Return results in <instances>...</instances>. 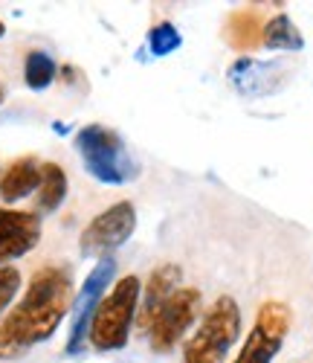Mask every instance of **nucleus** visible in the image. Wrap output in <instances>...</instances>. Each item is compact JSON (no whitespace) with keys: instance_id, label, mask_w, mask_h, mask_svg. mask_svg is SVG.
Listing matches in <instances>:
<instances>
[{"instance_id":"f257e3e1","label":"nucleus","mask_w":313,"mask_h":363,"mask_svg":"<svg viewBox=\"0 0 313 363\" xmlns=\"http://www.w3.org/2000/svg\"><path fill=\"white\" fill-rule=\"evenodd\" d=\"M73 308V279L67 267L35 270L18 306L0 320V360H15L26 349L50 340Z\"/></svg>"},{"instance_id":"f03ea898","label":"nucleus","mask_w":313,"mask_h":363,"mask_svg":"<svg viewBox=\"0 0 313 363\" xmlns=\"http://www.w3.org/2000/svg\"><path fill=\"white\" fill-rule=\"evenodd\" d=\"M140 294H142V282L131 274V277L116 279L110 285V291L102 296L99 308L93 311L90 331H87V343L99 354L119 352L128 346L131 328L137 325Z\"/></svg>"},{"instance_id":"7ed1b4c3","label":"nucleus","mask_w":313,"mask_h":363,"mask_svg":"<svg viewBox=\"0 0 313 363\" xmlns=\"http://www.w3.org/2000/svg\"><path fill=\"white\" fill-rule=\"evenodd\" d=\"M241 337V308L224 294L206 308L195 335L183 343V363H224Z\"/></svg>"},{"instance_id":"20e7f679","label":"nucleus","mask_w":313,"mask_h":363,"mask_svg":"<svg viewBox=\"0 0 313 363\" xmlns=\"http://www.w3.org/2000/svg\"><path fill=\"white\" fill-rule=\"evenodd\" d=\"M76 148H79V157H81L87 174L96 177L99 184L122 186V184H131L140 174L137 160L131 157V151L125 148L122 137L113 128H105L96 123L84 125L76 134Z\"/></svg>"},{"instance_id":"39448f33","label":"nucleus","mask_w":313,"mask_h":363,"mask_svg":"<svg viewBox=\"0 0 313 363\" xmlns=\"http://www.w3.org/2000/svg\"><path fill=\"white\" fill-rule=\"evenodd\" d=\"M293 325V314L285 302L267 299L256 314V323L241 346V352L229 363H273L288 340V331Z\"/></svg>"},{"instance_id":"423d86ee","label":"nucleus","mask_w":313,"mask_h":363,"mask_svg":"<svg viewBox=\"0 0 313 363\" xmlns=\"http://www.w3.org/2000/svg\"><path fill=\"white\" fill-rule=\"evenodd\" d=\"M203 306V296L198 288L192 285H183L177 288L166 306L160 308V314L154 317L151 328H148V343L156 354H171L177 349V343L186 337V331L192 328V323L198 320Z\"/></svg>"},{"instance_id":"0eeeda50","label":"nucleus","mask_w":313,"mask_h":363,"mask_svg":"<svg viewBox=\"0 0 313 363\" xmlns=\"http://www.w3.org/2000/svg\"><path fill=\"white\" fill-rule=\"evenodd\" d=\"M137 230V209L131 201H116L113 206H108L105 213H99L93 218L84 233H81V256H96V259H105L110 256L116 247H122Z\"/></svg>"},{"instance_id":"6e6552de","label":"nucleus","mask_w":313,"mask_h":363,"mask_svg":"<svg viewBox=\"0 0 313 363\" xmlns=\"http://www.w3.org/2000/svg\"><path fill=\"white\" fill-rule=\"evenodd\" d=\"M113 274H116V262L110 256L99 259L96 267L87 274L79 296L73 299V325H70V337H67V354H81V349L87 343L93 311L99 308L102 296L108 294V285L113 282Z\"/></svg>"},{"instance_id":"1a4fd4ad","label":"nucleus","mask_w":313,"mask_h":363,"mask_svg":"<svg viewBox=\"0 0 313 363\" xmlns=\"http://www.w3.org/2000/svg\"><path fill=\"white\" fill-rule=\"evenodd\" d=\"M41 241V216L23 209H0V267L35 250Z\"/></svg>"},{"instance_id":"9d476101","label":"nucleus","mask_w":313,"mask_h":363,"mask_svg":"<svg viewBox=\"0 0 313 363\" xmlns=\"http://www.w3.org/2000/svg\"><path fill=\"white\" fill-rule=\"evenodd\" d=\"M180 279H183V270L174 262H166L151 270L148 285L140 294V308H137V328L142 335H148V328H151L154 317L160 314V308L166 306V299L180 288Z\"/></svg>"},{"instance_id":"9b49d317","label":"nucleus","mask_w":313,"mask_h":363,"mask_svg":"<svg viewBox=\"0 0 313 363\" xmlns=\"http://www.w3.org/2000/svg\"><path fill=\"white\" fill-rule=\"evenodd\" d=\"M41 184V163L35 157H18L0 177V198L6 203L23 201L33 192H38Z\"/></svg>"},{"instance_id":"f8f14e48","label":"nucleus","mask_w":313,"mask_h":363,"mask_svg":"<svg viewBox=\"0 0 313 363\" xmlns=\"http://www.w3.org/2000/svg\"><path fill=\"white\" fill-rule=\"evenodd\" d=\"M261 35H264V21H261L258 9H238L229 15L227 41L238 52H253L261 44Z\"/></svg>"},{"instance_id":"ddd939ff","label":"nucleus","mask_w":313,"mask_h":363,"mask_svg":"<svg viewBox=\"0 0 313 363\" xmlns=\"http://www.w3.org/2000/svg\"><path fill=\"white\" fill-rule=\"evenodd\" d=\"M67 172L58 163H41V184L35 192V203L41 213H55L67 198Z\"/></svg>"},{"instance_id":"4468645a","label":"nucleus","mask_w":313,"mask_h":363,"mask_svg":"<svg viewBox=\"0 0 313 363\" xmlns=\"http://www.w3.org/2000/svg\"><path fill=\"white\" fill-rule=\"evenodd\" d=\"M261 44L267 50H285V52H296L305 47V38L299 35L296 23L288 18V15H275L264 23V35H261Z\"/></svg>"},{"instance_id":"2eb2a0df","label":"nucleus","mask_w":313,"mask_h":363,"mask_svg":"<svg viewBox=\"0 0 313 363\" xmlns=\"http://www.w3.org/2000/svg\"><path fill=\"white\" fill-rule=\"evenodd\" d=\"M58 76V65L55 58L44 50H33L26 52V62H23V82L29 90H47Z\"/></svg>"},{"instance_id":"dca6fc26","label":"nucleus","mask_w":313,"mask_h":363,"mask_svg":"<svg viewBox=\"0 0 313 363\" xmlns=\"http://www.w3.org/2000/svg\"><path fill=\"white\" fill-rule=\"evenodd\" d=\"M180 33L177 29L166 21V23H156L151 33H148V47H151V52L154 55H169V52H174L177 47H180Z\"/></svg>"},{"instance_id":"f3484780","label":"nucleus","mask_w":313,"mask_h":363,"mask_svg":"<svg viewBox=\"0 0 313 363\" xmlns=\"http://www.w3.org/2000/svg\"><path fill=\"white\" fill-rule=\"evenodd\" d=\"M21 282H23V279H21V270H18V267H12V264L0 267V320H4L6 308L12 306V299L18 296Z\"/></svg>"},{"instance_id":"a211bd4d","label":"nucleus","mask_w":313,"mask_h":363,"mask_svg":"<svg viewBox=\"0 0 313 363\" xmlns=\"http://www.w3.org/2000/svg\"><path fill=\"white\" fill-rule=\"evenodd\" d=\"M6 99V90H4V84H0V102H4Z\"/></svg>"},{"instance_id":"6ab92c4d","label":"nucleus","mask_w":313,"mask_h":363,"mask_svg":"<svg viewBox=\"0 0 313 363\" xmlns=\"http://www.w3.org/2000/svg\"><path fill=\"white\" fill-rule=\"evenodd\" d=\"M4 33H6V26H4V21H0V38H4Z\"/></svg>"}]
</instances>
